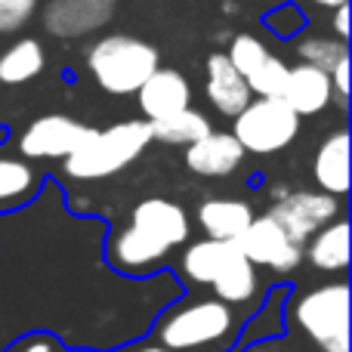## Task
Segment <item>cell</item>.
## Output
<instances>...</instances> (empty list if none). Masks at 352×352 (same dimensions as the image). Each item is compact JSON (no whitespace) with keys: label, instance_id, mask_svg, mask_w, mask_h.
Returning <instances> with one entry per match:
<instances>
[{"label":"cell","instance_id":"7c38bea8","mask_svg":"<svg viewBox=\"0 0 352 352\" xmlns=\"http://www.w3.org/2000/svg\"><path fill=\"white\" fill-rule=\"evenodd\" d=\"M244 161V148L238 146V140L232 133H210L204 140L192 142L186 148V167L198 176H207V179H219V176H229L241 167Z\"/></svg>","mask_w":352,"mask_h":352},{"label":"cell","instance_id":"836d02e7","mask_svg":"<svg viewBox=\"0 0 352 352\" xmlns=\"http://www.w3.org/2000/svg\"><path fill=\"white\" fill-rule=\"evenodd\" d=\"M223 12H238V3L235 0H223Z\"/></svg>","mask_w":352,"mask_h":352},{"label":"cell","instance_id":"f1b7e54d","mask_svg":"<svg viewBox=\"0 0 352 352\" xmlns=\"http://www.w3.org/2000/svg\"><path fill=\"white\" fill-rule=\"evenodd\" d=\"M6 352H59V346H56V340H50L47 334H31Z\"/></svg>","mask_w":352,"mask_h":352},{"label":"cell","instance_id":"d6a6232c","mask_svg":"<svg viewBox=\"0 0 352 352\" xmlns=\"http://www.w3.org/2000/svg\"><path fill=\"white\" fill-rule=\"evenodd\" d=\"M312 3H318V6H346V0H312Z\"/></svg>","mask_w":352,"mask_h":352},{"label":"cell","instance_id":"3957f363","mask_svg":"<svg viewBox=\"0 0 352 352\" xmlns=\"http://www.w3.org/2000/svg\"><path fill=\"white\" fill-rule=\"evenodd\" d=\"M87 68L99 90L111 96H130L161 68V56L152 43L130 34H105L87 53Z\"/></svg>","mask_w":352,"mask_h":352},{"label":"cell","instance_id":"9a60e30c","mask_svg":"<svg viewBox=\"0 0 352 352\" xmlns=\"http://www.w3.org/2000/svg\"><path fill=\"white\" fill-rule=\"evenodd\" d=\"M167 254H170V248H164L161 241L142 235V232L133 229V226L121 229L115 238H111V244H109L111 266L121 269V272H127V275L152 272L158 263L167 260Z\"/></svg>","mask_w":352,"mask_h":352},{"label":"cell","instance_id":"2e32d148","mask_svg":"<svg viewBox=\"0 0 352 352\" xmlns=\"http://www.w3.org/2000/svg\"><path fill=\"white\" fill-rule=\"evenodd\" d=\"M254 219V207L241 198H207L198 204V226L210 241L235 244Z\"/></svg>","mask_w":352,"mask_h":352},{"label":"cell","instance_id":"e0dca14e","mask_svg":"<svg viewBox=\"0 0 352 352\" xmlns=\"http://www.w3.org/2000/svg\"><path fill=\"white\" fill-rule=\"evenodd\" d=\"M312 176L324 195L343 198L349 192V133L337 130L318 146L312 161Z\"/></svg>","mask_w":352,"mask_h":352},{"label":"cell","instance_id":"8fae6325","mask_svg":"<svg viewBox=\"0 0 352 352\" xmlns=\"http://www.w3.org/2000/svg\"><path fill=\"white\" fill-rule=\"evenodd\" d=\"M136 99H140V109L148 121H161V118H170L176 111L192 109V84L176 68H158L140 87Z\"/></svg>","mask_w":352,"mask_h":352},{"label":"cell","instance_id":"9c48e42d","mask_svg":"<svg viewBox=\"0 0 352 352\" xmlns=\"http://www.w3.org/2000/svg\"><path fill=\"white\" fill-rule=\"evenodd\" d=\"M130 226L140 229L142 235L161 241L164 248H179L188 241L192 235V223H188V213L182 210L176 201L170 198H146L133 207L130 213Z\"/></svg>","mask_w":352,"mask_h":352},{"label":"cell","instance_id":"4fadbf2b","mask_svg":"<svg viewBox=\"0 0 352 352\" xmlns=\"http://www.w3.org/2000/svg\"><path fill=\"white\" fill-rule=\"evenodd\" d=\"M204 72H207V84H204L207 102H210L219 115L238 118L244 109H248L250 99H254L248 90V84H244V78L229 65L226 53H210Z\"/></svg>","mask_w":352,"mask_h":352},{"label":"cell","instance_id":"1f68e13d","mask_svg":"<svg viewBox=\"0 0 352 352\" xmlns=\"http://www.w3.org/2000/svg\"><path fill=\"white\" fill-rule=\"evenodd\" d=\"M121 352H167V349L158 346V343H140V346H130V349H121Z\"/></svg>","mask_w":352,"mask_h":352},{"label":"cell","instance_id":"7a4b0ae2","mask_svg":"<svg viewBox=\"0 0 352 352\" xmlns=\"http://www.w3.org/2000/svg\"><path fill=\"white\" fill-rule=\"evenodd\" d=\"M152 146L148 121H121L105 130L87 127L80 146L65 158V173L74 179H105L121 173Z\"/></svg>","mask_w":352,"mask_h":352},{"label":"cell","instance_id":"83f0119b","mask_svg":"<svg viewBox=\"0 0 352 352\" xmlns=\"http://www.w3.org/2000/svg\"><path fill=\"white\" fill-rule=\"evenodd\" d=\"M328 78H331V90H334V96L340 99V105L346 109V102H349V59H343Z\"/></svg>","mask_w":352,"mask_h":352},{"label":"cell","instance_id":"52a82bcc","mask_svg":"<svg viewBox=\"0 0 352 352\" xmlns=\"http://www.w3.org/2000/svg\"><path fill=\"white\" fill-rule=\"evenodd\" d=\"M235 248L250 266H266L278 275H287L303 263V248L291 241L269 217H254L250 226L235 238Z\"/></svg>","mask_w":352,"mask_h":352},{"label":"cell","instance_id":"5b68a950","mask_svg":"<svg viewBox=\"0 0 352 352\" xmlns=\"http://www.w3.org/2000/svg\"><path fill=\"white\" fill-rule=\"evenodd\" d=\"M300 133V118L281 99H250L248 109L235 118L232 136L244 155H275L285 152Z\"/></svg>","mask_w":352,"mask_h":352},{"label":"cell","instance_id":"4dcf8cb0","mask_svg":"<svg viewBox=\"0 0 352 352\" xmlns=\"http://www.w3.org/2000/svg\"><path fill=\"white\" fill-rule=\"evenodd\" d=\"M250 352H303V349H294V346H278V343H263V346H254Z\"/></svg>","mask_w":352,"mask_h":352},{"label":"cell","instance_id":"44dd1931","mask_svg":"<svg viewBox=\"0 0 352 352\" xmlns=\"http://www.w3.org/2000/svg\"><path fill=\"white\" fill-rule=\"evenodd\" d=\"M47 68V53H43L41 41L34 37H22V41L10 43L0 53V84H28Z\"/></svg>","mask_w":352,"mask_h":352},{"label":"cell","instance_id":"8992f818","mask_svg":"<svg viewBox=\"0 0 352 352\" xmlns=\"http://www.w3.org/2000/svg\"><path fill=\"white\" fill-rule=\"evenodd\" d=\"M297 248H303L316 232L340 219V198L324 192H287L266 213Z\"/></svg>","mask_w":352,"mask_h":352},{"label":"cell","instance_id":"ac0fdd59","mask_svg":"<svg viewBox=\"0 0 352 352\" xmlns=\"http://www.w3.org/2000/svg\"><path fill=\"white\" fill-rule=\"evenodd\" d=\"M235 254H238L235 244L210 241V238H204V241L188 244L186 254H182V260H179V269H182V275H186L192 285H213L217 275L223 272L226 263H229Z\"/></svg>","mask_w":352,"mask_h":352},{"label":"cell","instance_id":"6da1fadb","mask_svg":"<svg viewBox=\"0 0 352 352\" xmlns=\"http://www.w3.org/2000/svg\"><path fill=\"white\" fill-rule=\"evenodd\" d=\"M238 334V316L217 297L188 300L161 318L155 343L167 352H219Z\"/></svg>","mask_w":352,"mask_h":352},{"label":"cell","instance_id":"d6986e66","mask_svg":"<svg viewBox=\"0 0 352 352\" xmlns=\"http://www.w3.org/2000/svg\"><path fill=\"white\" fill-rule=\"evenodd\" d=\"M210 287L219 303L235 309V306H248L256 300V294H260V275H256V269L250 266L241 254H235L226 263V269L217 275V281H213Z\"/></svg>","mask_w":352,"mask_h":352},{"label":"cell","instance_id":"5bb4252c","mask_svg":"<svg viewBox=\"0 0 352 352\" xmlns=\"http://www.w3.org/2000/svg\"><path fill=\"white\" fill-rule=\"evenodd\" d=\"M334 99V90H331V78L324 72L312 65H294L287 72V84L285 93H281V102L294 111L297 118H312L318 111H324Z\"/></svg>","mask_w":352,"mask_h":352},{"label":"cell","instance_id":"ba28073f","mask_svg":"<svg viewBox=\"0 0 352 352\" xmlns=\"http://www.w3.org/2000/svg\"><path fill=\"white\" fill-rule=\"evenodd\" d=\"M87 127L68 115H43L31 121L19 136V152L31 161L68 158L80 146Z\"/></svg>","mask_w":352,"mask_h":352},{"label":"cell","instance_id":"277c9868","mask_svg":"<svg viewBox=\"0 0 352 352\" xmlns=\"http://www.w3.org/2000/svg\"><path fill=\"white\" fill-rule=\"evenodd\" d=\"M291 322L322 352H349V285L328 281L291 303Z\"/></svg>","mask_w":352,"mask_h":352},{"label":"cell","instance_id":"484cf974","mask_svg":"<svg viewBox=\"0 0 352 352\" xmlns=\"http://www.w3.org/2000/svg\"><path fill=\"white\" fill-rule=\"evenodd\" d=\"M269 56L266 43L260 41V37L254 34H235L229 41V53H226V59H229V65L235 68L241 78H248V74H254L256 68L263 65V59Z\"/></svg>","mask_w":352,"mask_h":352},{"label":"cell","instance_id":"30bf717a","mask_svg":"<svg viewBox=\"0 0 352 352\" xmlns=\"http://www.w3.org/2000/svg\"><path fill=\"white\" fill-rule=\"evenodd\" d=\"M118 0H50L43 28L56 37H80L102 28L111 19Z\"/></svg>","mask_w":352,"mask_h":352},{"label":"cell","instance_id":"ffe728a7","mask_svg":"<svg viewBox=\"0 0 352 352\" xmlns=\"http://www.w3.org/2000/svg\"><path fill=\"white\" fill-rule=\"evenodd\" d=\"M309 263L318 272H343L349 266V226L346 219H334L331 226H324L322 232L309 238L306 248Z\"/></svg>","mask_w":352,"mask_h":352},{"label":"cell","instance_id":"d4e9b609","mask_svg":"<svg viewBox=\"0 0 352 352\" xmlns=\"http://www.w3.org/2000/svg\"><path fill=\"white\" fill-rule=\"evenodd\" d=\"M34 170L19 158H0V204H16L34 192Z\"/></svg>","mask_w":352,"mask_h":352},{"label":"cell","instance_id":"f546056e","mask_svg":"<svg viewBox=\"0 0 352 352\" xmlns=\"http://www.w3.org/2000/svg\"><path fill=\"white\" fill-rule=\"evenodd\" d=\"M349 6H337V12H334V31H337V37H340V43H346L349 41Z\"/></svg>","mask_w":352,"mask_h":352},{"label":"cell","instance_id":"603a6c76","mask_svg":"<svg viewBox=\"0 0 352 352\" xmlns=\"http://www.w3.org/2000/svg\"><path fill=\"white\" fill-rule=\"evenodd\" d=\"M287 72H291V65L269 53L266 59H263V65L256 68L254 74L244 78V84H248L250 96H256V99H281L285 84H287Z\"/></svg>","mask_w":352,"mask_h":352},{"label":"cell","instance_id":"cb8c5ba5","mask_svg":"<svg viewBox=\"0 0 352 352\" xmlns=\"http://www.w3.org/2000/svg\"><path fill=\"white\" fill-rule=\"evenodd\" d=\"M297 53L303 59V65H312L324 74H331L343 59H349L346 43L331 41V37H303L297 43Z\"/></svg>","mask_w":352,"mask_h":352},{"label":"cell","instance_id":"7402d4cb","mask_svg":"<svg viewBox=\"0 0 352 352\" xmlns=\"http://www.w3.org/2000/svg\"><path fill=\"white\" fill-rule=\"evenodd\" d=\"M152 130V142H164V146H192V142L204 140L210 133V118H204L201 111L186 109L176 111L170 118H161V121H148Z\"/></svg>","mask_w":352,"mask_h":352},{"label":"cell","instance_id":"4316f807","mask_svg":"<svg viewBox=\"0 0 352 352\" xmlns=\"http://www.w3.org/2000/svg\"><path fill=\"white\" fill-rule=\"evenodd\" d=\"M37 0H0V34H16L31 22Z\"/></svg>","mask_w":352,"mask_h":352}]
</instances>
